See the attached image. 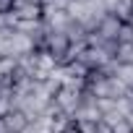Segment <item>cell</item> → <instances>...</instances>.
Wrapping results in <instances>:
<instances>
[{
	"instance_id": "obj_1",
	"label": "cell",
	"mask_w": 133,
	"mask_h": 133,
	"mask_svg": "<svg viewBox=\"0 0 133 133\" xmlns=\"http://www.w3.org/2000/svg\"><path fill=\"white\" fill-rule=\"evenodd\" d=\"M55 104L60 107V112L65 115V117H76V112H78V107H81V91L78 89H68V86H63L60 91H57V97H55Z\"/></svg>"
},
{
	"instance_id": "obj_2",
	"label": "cell",
	"mask_w": 133,
	"mask_h": 133,
	"mask_svg": "<svg viewBox=\"0 0 133 133\" xmlns=\"http://www.w3.org/2000/svg\"><path fill=\"white\" fill-rule=\"evenodd\" d=\"M123 24H125V21H120L117 16L107 13V16L99 21V26L91 31V34H94V37H99L102 42H115V44H117V37H120V29H123Z\"/></svg>"
},
{
	"instance_id": "obj_3",
	"label": "cell",
	"mask_w": 133,
	"mask_h": 133,
	"mask_svg": "<svg viewBox=\"0 0 133 133\" xmlns=\"http://www.w3.org/2000/svg\"><path fill=\"white\" fill-rule=\"evenodd\" d=\"M3 123H5V128H8V133H26V128H29V117L21 112V110H11L5 117H3Z\"/></svg>"
},
{
	"instance_id": "obj_4",
	"label": "cell",
	"mask_w": 133,
	"mask_h": 133,
	"mask_svg": "<svg viewBox=\"0 0 133 133\" xmlns=\"http://www.w3.org/2000/svg\"><path fill=\"white\" fill-rule=\"evenodd\" d=\"M16 71H18V57L0 55V84H13Z\"/></svg>"
},
{
	"instance_id": "obj_5",
	"label": "cell",
	"mask_w": 133,
	"mask_h": 133,
	"mask_svg": "<svg viewBox=\"0 0 133 133\" xmlns=\"http://www.w3.org/2000/svg\"><path fill=\"white\" fill-rule=\"evenodd\" d=\"M73 123L78 133H97V125H99V120H73Z\"/></svg>"
},
{
	"instance_id": "obj_6",
	"label": "cell",
	"mask_w": 133,
	"mask_h": 133,
	"mask_svg": "<svg viewBox=\"0 0 133 133\" xmlns=\"http://www.w3.org/2000/svg\"><path fill=\"white\" fill-rule=\"evenodd\" d=\"M117 44H133V26L125 21L123 29H120V37H117Z\"/></svg>"
},
{
	"instance_id": "obj_7",
	"label": "cell",
	"mask_w": 133,
	"mask_h": 133,
	"mask_svg": "<svg viewBox=\"0 0 133 133\" xmlns=\"http://www.w3.org/2000/svg\"><path fill=\"white\" fill-rule=\"evenodd\" d=\"M123 102H125V115H130L133 112V89H128V94H125Z\"/></svg>"
},
{
	"instance_id": "obj_8",
	"label": "cell",
	"mask_w": 133,
	"mask_h": 133,
	"mask_svg": "<svg viewBox=\"0 0 133 133\" xmlns=\"http://www.w3.org/2000/svg\"><path fill=\"white\" fill-rule=\"evenodd\" d=\"M21 5H42V0H13V8H21Z\"/></svg>"
},
{
	"instance_id": "obj_9",
	"label": "cell",
	"mask_w": 133,
	"mask_h": 133,
	"mask_svg": "<svg viewBox=\"0 0 133 133\" xmlns=\"http://www.w3.org/2000/svg\"><path fill=\"white\" fill-rule=\"evenodd\" d=\"M13 11V0H0V13H11Z\"/></svg>"
},
{
	"instance_id": "obj_10",
	"label": "cell",
	"mask_w": 133,
	"mask_h": 133,
	"mask_svg": "<svg viewBox=\"0 0 133 133\" xmlns=\"http://www.w3.org/2000/svg\"><path fill=\"white\" fill-rule=\"evenodd\" d=\"M60 133H78V128H76V123H71L68 128H65V130H60Z\"/></svg>"
},
{
	"instance_id": "obj_11",
	"label": "cell",
	"mask_w": 133,
	"mask_h": 133,
	"mask_svg": "<svg viewBox=\"0 0 133 133\" xmlns=\"http://www.w3.org/2000/svg\"><path fill=\"white\" fill-rule=\"evenodd\" d=\"M128 24H130V26H133V13H130V18H128Z\"/></svg>"
},
{
	"instance_id": "obj_12",
	"label": "cell",
	"mask_w": 133,
	"mask_h": 133,
	"mask_svg": "<svg viewBox=\"0 0 133 133\" xmlns=\"http://www.w3.org/2000/svg\"><path fill=\"white\" fill-rule=\"evenodd\" d=\"M76 3H86V0H76Z\"/></svg>"
}]
</instances>
